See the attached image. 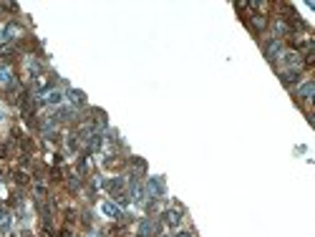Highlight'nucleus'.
<instances>
[{
	"label": "nucleus",
	"instance_id": "nucleus-4",
	"mask_svg": "<svg viewBox=\"0 0 315 237\" xmlns=\"http://www.w3.org/2000/svg\"><path fill=\"white\" fill-rule=\"evenodd\" d=\"M283 51H285V43L283 41H277V38H265L262 41V53H265V58H268L270 63H275Z\"/></svg>",
	"mask_w": 315,
	"mask_h": 237
},
{
	"label": "nucleus",
	"instance_id": "nucleus-13",
	"mask_svg": "<svg viewBox=\"0 0 315 237\" xmlns=\"http://www.w3.org/2000/svg\"><path fill=\"white\" fill-rule=\"evenodd\" d=\"M13 182H16L18 187H28L31 184V174L25 169H16V172H13Z\"/></svg>",
	"mask_w": 315,
	"mask_h": 237
},
{
	"label": "nucleus",
	"instance_id": "nucleus-12",
	"mask_svg": "<svg viewBox=\"0 0 315 237\" xmlns=\"http://www.w3.org/2000/svg\"><path fill=\"white\" fill-rule=\"evenodd\" d=\"M48 182H53V184L66 182V172H63L58 164H56V167H50V172H48Z\"/></svg>",
	"mask_w": 315,
	"mask_h": 237
},
{
	"label": "nucleus",
	"instance_id": "nucleus-23",
	"mask_svg": "<svg viewBox=\"0 0 315 237\" xmlns=\"http://www.w3.org/2000/svg\"><path fill=\"white\" fill-rule=\"evenodd\" d=\"M176 237H197V235H194V232H189V230H184V232H179Z\"/></svg>",
	"mask_w": 315,
	"mask_h": 237
},
{
	"label": "nucleus",
	"instance_id": "nucleus-9",
	"mask_svg": "<svg viewBox=\"0 0 315 237\" xmlns=\"http://www.w3.org/2000/svg\"><path fill=\"white\" fill-rule=\"evenodd\" d=\"M144 192L149 194V199H159V197L164 194V184H161V179H159V177L149 179V182H146V190H144Z\"/></svg>",
	"mask_w": 315,
	"mask_h": 237
},
{
	"label": "nucleus",
	"instance_id": "nucleus-16",
	"mask_svg": "<svg viewBox=\"0 0 315 237\" xmlns=\"http://www.w3.org/2000/svg\"><path fill=\"white\" fill-rule=\"evenodd\" d=\"M81 177H79V174H71V177H66V187H68V190L71 192H79L81 190Z\"/></svg>",
	"mask_w": 315,
	"mask_h": 237
},
{
	"label": "nucleus",
	"instance_id": "nucleus-21",
	"mask_svg": "<svg viewBox=\"0 0 315 237\" xmlns=\"http://www.w3.org/2000/svg\"><path fill=\"white\" fill-rule=\"evenodd\" d=\"M0 8H3V10H10V13H16V10H18L16 3H0Z\"/></svg>",
	"mask_w": 315,
	"mask_h": 237
},
{
	"label": "nucleus",
	"instance_id": "nucleus-10",
	"mask_svg": "<svg viewBox=\"0 0 315 237\" xmlns=\"http://www.w3.org/2000/svg\"><path fill=\"white\" fill-rule=\"evenodd\" d=\"M50 119H53L56 124H68V121H76V111L73 109H58Z\"/></svg>",
	"mask_w": 315,
	"mask_h": 237
},
{
	"label": "nucleus",
	"instance_id": "nucleus-20",
	"mask_svg": "<svg viewBox=\"0 0 315 237\" xmlns=\"http://www.w3.org/2000/svg\"><path fill=\"white\" fill-rule=\"evenodd\" d=\"M76 217H79V215H76V209H66V224H73Z\"/></svg>",
	"mask_w": 315,
	"mask_h": 237
},
{
	"label": "nucleus",
	"instance_id": "nucleus-1",
	"mask_svg": "<svg viewBox=\"0 0 315 237\" xmlns=\"http://www.w3.org/2000/svg\"><path fill=\"white\" fill-rule=\"evenodd\" d=\"M275 63H277V71H300V73L305 71L302 68V56L298 51H293V48H285Z\"/></svg>",
	"mask_w": 315,
	"mask_h": 237
},
{
	"label": "nucleus",
	"instance_id": "nucleus-22",
	"mask_svg": "<svg viewBox=\"0 0 315 237\" xmlns=\"http://www.w3.org/2000/svg\"><path fill=\"white\" fill-rule=\"evenodd\" d=\"M58 237H71V230H68V227H63V230L58 232Z\"/></svg>",
	"mask_w": 315,
	"mask_h": 237
},
{
	"label": "nucleus",
	"instance_id": "nucleus-5",
	"mask_svg": "<svg viewBox=\"0 0 315 237\" xmlns=\"http://www.w3.org/2000/svg\"><path fill=\"white\" fill-rule=\"evenodd\" d=\"M245 20H247V26L252 28V33H257V35H262L265 31L270 28V16H262V13H247L245 16Z\"/></svg>",
	"mask_w": 315,
	"mask_h": 237
},
{
	"label": "nucleus",
	"instance_id": "nucleus-24",
	"mask_svg": "<svg viewBox=\"0 0 315 237\" xmlns=\"http://www.w3.org/2000/svg\"><path fill=\"white\" fill-rule=\"evenodd\" d=\"M8 159V152H5V146H0V161Z\"/></svg>",
	"mask_w": 315,
	"mask_h": 237
},
{
	"label": "nucleus",
	"instance_id": "nucleus-3",
	"mask_svg": "<svg viewBox=\"0 0 315 237\" xmlns=\"http://www.w3.org/2000/svg\"><path fill=\"white\" fill-rule=\"evenodd\" d=\"M182 215H184V207L182 205H176V207H169V209H164L161 212V217H159V222L164 224V227H179L182 224Z\"/></svg>",
	"mask_w": 315,
	"mask_h": 237
},
{
	"label": "nucleus",
	"instance_id": "nucleus-2",
	"mask_svg": "<svg viewBox=\"0 0 315 237\" xmlns=\"http://www.w3.org/2000/svg\"><path fill=\"white\" fill-rule=\"evenodd\" d=\"M293 96H295V101L298 104H313V96H315V83L310 79L305 81H300L295 89H293Z\"/></svg>",
	"mask_w": 315,
	"mask_h": 237
},
{
	"label": "nucleus",
	"instance_id": "nucleus-11",
	"mask_svg": "<svg viewBox=\"0 0 315 237\" xmlns=\"http://www.w3.org/2000/svg\"><path fill=\"white\" fill-rule=\"evenodd\" d=\"M129 164H131V174H129V177L142 179V177H144V172H146V161H144V159H139V157H134V159L129 161Z\"/></svg>",
	"mask_w": 315,
	"mask_h": 237
},
{
	"label": "nucleus",
	"instance_id": "nucleus-15",
	"mask_svg": "<svg viewBox=\"0 0 315 237\" xmlns=\"http://www.w3.org/2000/svg\"><path fill=\"white\" fill-rule=\"evenodd\" d=\"M43 101H46V104H50V106H58V104L63 101V94L53 89V91H48V94H46V98H43Z\"/></svg>",
	"mask_w": 315,
	"mask_h": 237
},
{
	"label": "nucleus",
	"instance_id": "nucleus-7",
	"mask_svg": "<svg viewBox=\"0 0 315 237\" xmlns=\"http://www.w3.org/2000/svg\"><path fill=\"white\" fill-rule=\"evenodd\" d=\"M277 76H280V81L287 86L290 91H293L295 86L302 81V73H300V71H277Z\"/></svg>",
	"mask_w": 315,
	"mask_h": 237
},
{
	"label": "nucleus",
	"instance_id": "nucleus-14",
	"mask_svg": "<svg viewBox=\"0 0 315 237\" xmlns=\"http://www.w3.org/2000/svg\"><path fill=\"white\" fill-rule=\"evenodd\" d=\"M66 96H68V101H71V106H76V109H79V106H83V104H86V96H83L81 91H73V89H71V91H68Z\"/></svg>",
	"mask_w": 315,
	"mask_h": 237
},
{
	"label": "nucleus",
	"instance_id": "nucleus-18",
	"mask_svg": "<svg viewBox=\"0 0 315 237\" xmlns=\"http://www.w3.org/2000/svg\"><path fill=\"white\" fill-rule=\"evenodd\" d=\"M33 192H35L38 199H46V194H48V190H46L43 182H35V184H33Z\"/></svg>",
	"mask_w": 315,
	"mask_h": 237
},
{
	"label": "nucleus",
	"instance_id": "nucleus-8",
	"mask_svg": "<svg viewBox=\"0 0 315 237\" xmlns=\"http://www.w3.org/2000/svg\"><path fill=\"white\" fill-rule=\"evenodd\" d=\"M124 187H126L124 177H113V179H106V182H104V190H106V192H109L111 197L121 194V192H124Z\"/></svg>",
	"mask_w": 315,
	"mask_h": 237
},
{
	"label": "nucleus",
	"instance_id": "nucleus-17",
	"mask_svg": "<svg viewBox=\"0 0 315 237\" xmlns=\"http://www.w3.org/2000/svg\"><path fill=\"white\" fill-rule=\"evenodd\" d=\"M104 212H106L109 217H116V220H124V215H121V209H119L116 205H111V202H106V205H104Z\"/></svg>",
	"mask_w": 315,
	"mask_h": 237
},
{
	"label": "nucleus",
	"instance_id": "nucleus-6",
	"mask_svg": "<svg viewBox=\"0 0 315 237\" xmlns=\"http://www.w3.org/2000/svg\"><path fill=\"white\" fill-rule=\"evenodd\" d=\"M161 227H164V224H161L159 220L146 217V220L139 222V237H159V235H161Z\"/></svg>",
	"mask_w": 315,
	"mask_h": 237
},
{
	"label": "nucleus",
	"instance_id": "nucleus-19",
	"mask_svg": "<svg viewBox=\"0 0 315 237\" xmlns=\"http://www.w3.org/2000/svg\"><path fill=\"white\" fill-rule=\"evenodd\" d=\"M76 169H79V177H83V174L88 172V164H86V154L79 159V164H76Z\"/></svg>",
	"mask_w": 315,
	"mask_h": 237
}]
</instances>
